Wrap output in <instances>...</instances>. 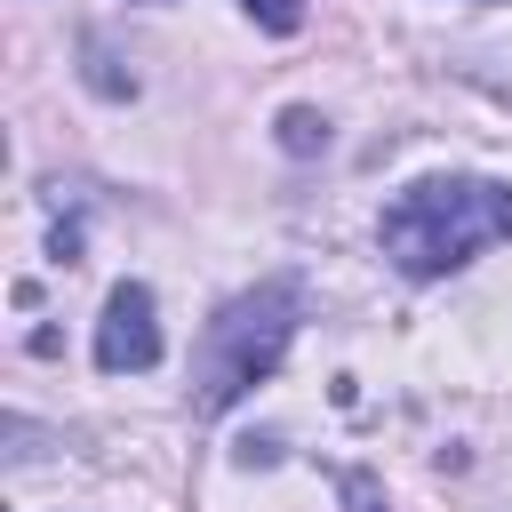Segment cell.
Instances as JSON below:
<instances>
[{
	"label": "cell",
	"instance_id": "6da1fadb",
	"mask_svg": "<svg viewBox=\"0 0 512 512\" xmlns=\"http://www.w3.org/2000/svg\"><path fill=\"white\" fill-rule=\"evenodd\" d=\"M376 240H384V256L408 280H440V272L472 264L480 248L512 240V184H488V176H424V184H408L384 208Z\"/></svg>",
	"mask_w": 512,
	"mask_h": 512
},
{
	"label": "cell",
	"instance_id": "7a4b0ae2",
	"mask_svg": "<svg viewBox=\"0 0 512 512\" xmlns=\"http://www.w3.org/2000/svg\"><path fill=\"white\" fill-rule=\"evenodd\" d=\"M296 312H304V288L296 280H264V288H240L208 328H200V352H192V408L200 416H224L248 384H264L296 336Z\"/></svg>",
	"mask_w": 512,
	"mask_h": 512
},
{
	"label": "cell",
	"instance_id": "3957f363",
	"mask_svg": "<svg viewBox=\"0 0 512 512\" xmlns=\"http://www.w3.org/2000/svg\"><path fill=\"white\" fill-rule=\"evenodd\" d=\"M160 360V312H152V288L144 280H120L104 296V320H96V368L104 376H144Z\"/></svg>",
	"mask_w": 512,
	"mask_h": 512
},
{
	"label": "cell",
	"instance_id": "277c9868",
	"mask_svg": "<svg viewBox=\"0 0 512 512\" xmlns=\"http://www.w3.org/2000/svg\"><path fill=\"white\" fill-rule=\"evenodd\" d=\"M280 144H288V152H320V144H328V120H320L312 104H296V112H280Z\"/></svg>",
	"mask_w": 512,
	"mask_h": 512
},
{
	"label": "cell",
	"instance_id": "5b68a950",
	"mask_svg": "<svg viewBox=\"0 0 512 512\" xmlns=\"http://www.w3.org/2000/svg\"><path fill=\"white\" fill-rule=\"evenodd\" d=\"M240 8H248L264 32H296V24H304V0H240Z\"/></svg>",
	"mask_w": 512,
	"mask_h": 512
},
{
	"label": "cell",
	"instance_id": "8992f818",
	"mask_svg": "<svg viewBox=\"0 0 512 512\" xmlns=\"http://www.w3.org/2000/svg\"><path fill=\"white\" fill-rule=\"evenodd\" d=\"M344 512H384V488L368 472H344Z\"/></svg>",
	"mask_w": 512,
	"mask_h": 512
}]
</instances>
